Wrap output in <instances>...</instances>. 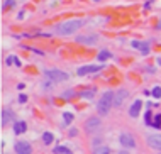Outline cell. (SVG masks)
<instances>
[{"label":"cell","mask_w":161,"mask_h":154,"mask_svg":"<svg viewBox=\"0 0 161 154\" xmlns=\"http://www.w3.org/2000/svg\"><path fill=\"white\" fill-rule=\"evenodd\" d=\"M109 58H110V53H109V51H100L98 56H97L98 61H105V59H109Z\"/></svg>","instance_id":"2e32d148"},{"label":"cell","mask_w":161,"mask_h":154,"mask_svg":"<svg viewBox=\"0 0 161 154\" xmlns=\"http://www.w3.org/2000/svg\"><path fill=\"white\" fill-rule=\"evenodd\" d=\"M119 154H129V153H127V151H121Z\"/></svg>","instance_id":"484cf974"},{"label":"cell","mask_w":161,"mask_h":154,"mask_svg":"<svg viewBox=\"0 0 161 154\" xmlns=\"http://www.w3.org/2000/svg\"><path fill=\"white\" fill-rule=\"evenodd\" d=\"M14 132H15V134L17 135H20V134H24V132H26V122H15V124H14Z\"/></svg>","instance_id":"4fadbf2b"},{"label":"cell","mask_w":161,"mask_h":154,"mask_svg":"<svg viewBox=\"0 0 161 154\" xmlns=\"http://www.w3.org/2000/svg\"><path fill=\"white\" fill-rule=\"evenodd\" d=\"M78 134V130H76V129H71V130H70V135H76Z\"/></svg>","instance_id":"d4e9b609"},{"label":"cell","mask_w":161,"mask_h":154,"mask_svg":"<svg viewBox=\"0 0 161 154\" xmlns=\"http://www.w3.org/2000/svg\"><path fill=\"white\" fill-rule=\"evenodd\" d=\"M146 141L153 149H161V134H149Z\"/></svg>","instance_id":"5b68a950"},{"label":"cell","mask_w":161,"mask_h":154,"mask_svg":"<svg viewBox=\"0 0 161 154\" xmlns=\"http://www.w3.org/2000/svg\"><path fill=\"white\" fill-rule=\"evenodd\" d=\"M42 73L46 74L51 81H65V80H68V74L65 73V71H61V69H54V68H51V69H44Z\"/></svg>","instance_id":"3957f363"},{"label":"cell","mask_w":161,"mask_h":154,"mask_svg":"<svg viewBox=\"0 0 161 154\" xmlns=\"http://www.w3.org/2000/svg\"><path fill=\"white\" fill-rule=\"evenodd\" d=\"M63 119H65L66 122H71L73 120V115L70 114V112H65V114H63Z\"/></svg>","instance_id":"ffe728a7"},{"label":"cell","mask_w":161,"mask_h":154,"mask_svg":"<svg viewBox=\"0 0 161 154\" xmlns=\"http://www.w3.org/2000/svg\"><path fill=\"white\" fill-rule=\"evenodd\" d=\"M114 97H115L114 92H107V93L102 95L100 102H98V114L100 115H107L109 110L114 107Z\"/></svg>","instance_id":"7a4b0ae2"},{"label":"cell","mask_w":161,"mask_h":154,"mask_svg":"<svg viewBox=\"0 0 161 154\" xmlns=\"http://www.w3.org/2000/svg\"><path fill=\"white\" fill-rule=\"evenodd\" d=\"M95 2H98V0H95Z\"/></svg>","instance_id":"83f0119b"},{"label":"cell","mask_w":161,"mask_h":154,"mask_svg":"<svg viewBox=\"0 0 161 154\" xmlns=\"http://www.w3.org/2000/svg\"><path fill=\"white\" fill-rule=\"evenodd\" d=\"M81 97H83V98H92V97H93V90H90V92H83Z\"/></svg>","instance_id":"44dd1931"},{"label":"cell","mask_w":161,"mask_h":154,"mask_svg":"<svg viewBox=\"0 0 161 154\" xmlns=\"http://www.w3.org/2000/svg\"><path fill=\"white\" fill-rule=\"evenodd\" d=\"M54 153L56 154H71V151L66 149V148H63V146H58V148L54 149Z\"/></svg>","instance_id":"ac0fdd59"},{"label":"cell","mask_w":161,"mask_h":154,"mask_svg":"<svg viewBox=\"0 0 161 154\" xmlns=\"http://www.w3.org/2000/svg\"><path fill=\"white\" fill-rule=\"evenodd\" d=\"M98 127H100V119H98V117H92V119H88L87 124H85L87 132H95Z\"/></svg>","instance_id":"52a82bcc"},{"label":"cell","mask_w":161,"mask_h":154,"mask_svg":"<svg viewBox=\"0 0 161 154\" xmlns=\"http://www.w3.org/2000/svg\"><path fill=\"white\" fill-rule=\"evenodd\" d=\"M42 141H44V144H51L53 142V134L51 132H44L42 134Z\"/></svg>","instance_id":"e0dca14e"},{"label":"cell","mask_w":161,"mask_h":154,"mask_svg":"<svg viewBox=\"0 0 161 154\" xmlns=\"http://www.w3.org/2000/svg\"><path fill=\"white\" fill-rule=\"evenodd\" d=\"M95 41H97V36H81V37H78V42H81V44H88V46L95 44Z\"/></svg>","instance_id":"7c38bea8"},{"label":"cell","mask_w":161,"mask_h":154,"mask_svg":"<svg viewBox=\"0 0 161 154\" xmlns=\"http://www.w3.org/2000/svg\"><path fill=\"white\" fill-rule=\"evenodd\" d=\"M141 107H142V102H141V100H136L134 103H132L131 110H129V115H131V117H137V115H139V110H141Z\"/></svg>","instance_id":"30bf717a"},{"label":"cell","mask_w":161,"mask_h":154,"mask_svg":"<svg viewBox=\"0 0 161 154\" xmlns=\"http://www.w3.org/2000/svg\"><path fill=\"white\" fill-rule=\"evenodd\" d=\"M97 71H100L98 66H83V68L78 69V74H80V76H85V74H88V73H97Z\"/></svg>","instance_id":"8fae6325"},{"label":"cell","mask_w":161,"mask_h":154,"mask_svg":"<svg viewBox=\"0 0 161 154\" xmlns=\"http://www.w3.org/2000/svg\"><path fill=\"white\" fill-rule=\"evenodd\" d=\"M151 112H148V114H146V122H148V124H151Z\"/></svg>","instance_id":"cb8c5ba5"},{"label":"cell","mask_w":161,"mask_h":154,"mask_svg":"<svg viewBox=\"0 0 161 154\" xmlns=\"http://www.w3.org/2000/svg\"><path fill=\"white\" fill-rule=\"evenodd\" d=\"M151 97H155V98H161V88L160 87H155V88H153Z\"/></svg>","instance_id":"d6986e66"},{"label":"cell","mask_w":161,"mask_h":154,"mask_svg":"<svg viewBox=\"0 0 161 154\" xmlns=\"http://www.w3.org/2000/svg\"><path fill=\"white\" fill-rule=\"evenodd\" d=\"M126 98H127V90H119V92L115 93V97H114V105L115 107H121Z\"/></svg>","instance_id":"ba28073f"},{"label":"cell","mask_w":161,"mask_h":154,"mask_svg":"<svg viewBox=\"0 0 161 154\" xmlns=\"http://www.w3.org/2000/svg\"><path fill=\"white\" fill-rule=\"evenodd\" d=\"M9 122H10V114H9L7 110H2V122H0V124H2V127H5Z\"/></svg>","instance_id":"5bb4252c"},{"label":"cell","mask_w":161,"mask_h":154,"mask_svg":"<svg viewBox=\"0 0 161 154\" xmlns=\"http://www.w3.org/2000/svg\"><path fill=\"white\" fill-rule=\"evenodd\" d=\"M12 5H14V2H12V0H7L5 4H4V7H12Z\"/></svg>","instance_id":"603a6c76"},{"label":"cell","mask_w":161,"mask_h":154,"mask_svg":"<svg viewBox=\"0 0 161 154\" xmlns=\"http://www.w3.org/2000/svg\"><path fill=\"white\" fill-rule=\"evenodd\" d=\"M19 102H20V103L27 102V97H26V95H19Z\"/></svg>","instance_id":"7402d4cb"},{"label":"cell","mask_w":161,"mask_h":154,"mask_svg":"<svg viewBox=\"0 0 161 154\" xmlns=\"http://www.w3.org/2000/svg\"><path fill=\"white\" fill-rule=\"evenodd\" d=\"M109 153H110V149L107 146H100V148H97L93 151V154H109Z\"/></svg>","instance_id":"9a60e30c"},{"label":"cell","mask_w":161,"mask_h":154,"mask_svg":"<svg viewBox=\"0 0 161 154\" xmlns=\"http://www.w3.org/2000/svg\"><path fill=\"white\" fill-rule=\"evenodd\" d=\"M158 64H160V66H161V58H158Z\"/></svg>","instance_id":"4316f807"},{"label":"cell","mask_w":161,"mask_h":154,"mask_svg":"<svg viewBox=\"0 0 161 154\" xmlns=\"http://www.w3.org/2000/svg\"><path fill=\"white\" fill-rule=\"evenodd\" d=\"M15 153L17 154H31L32 153V148L29 142H24V141H19L15 144Z\"/></svg>","instance_id":"277c9868"},{"label":"cell","mask_w":161,"mask_h":154,"mask_svg":"<svg viewBox=\"0 0 161 154\" xmlns=\"http://www.w3.org/2000/svg\"><path fill=\"white\" fill-rule=\"evenodd\" d=\"M81 27V20L73 19V20H66L56 27V34L58 36H70V34H75V31H78Z\"/></svg>","instance_id":"6da1fadb"},{"label":"cell","mask_w":161,"mask_h":154,"mask_svg":"<svg viewBox=\"0 0 161 154\" xmlns=\"http://www.w3.org/2000/svg\"><path fill=\"white\" fill-rule=\"evenodd\" d=\"M132 46L137 47V49H141V53L146 56V54H149V44L148 42H141V41H132Z\"/></svg>","instance_id":"9c48e42d"},{"label":"cell","mask_w":161,"mask_h":154,"mask_svg":"<svg viewBox=\"0 0 161 154\" xmlns=\"http://www.w3.org/2000/svg\"><path fill=\"white\" fill-rule=\"evenodd\" d=\"M121 144L124 146V148H127V149L136 148V141H134V137H132L131 134H121Z\"/></svg>","instance_id":"8992f818"}]
</instances>
